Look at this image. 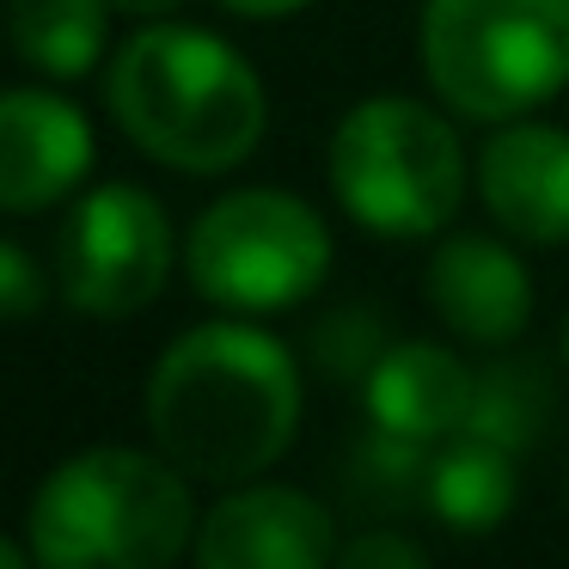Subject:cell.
Here are the masks:
<instances>
[{"mask_svg":"<svg viewBox=\"0 0 569 569\" xmlns=\"http://www.w3.org/2000/svg\"><path fill=\"white\" fill-rule=\"evenodd\" d=\"M148 429L184 478L251 483L300 429V368L258 325H197L148 373Z\"/></svg>","mask_w":569,"mask_h":569,"instance_id":"cell-1","label":"cell"},{"mask_svg":"<svg viewBox=\"0 0 569 569\" xmlns=\"http://www.w3.org/2000/svg\"><path fill=\"white\" fill-rule=\"evenodd\" d=\"M111 117L141 153L178 172H233L263 141V87L251 62L197 26H148L104 80Z\"/></svg>","mask_w":569,"mask_h":569,"instance_id":"cell-2","label":"cell"},{"mask_svg":"<svg viewBox=\"0 0 569 569\" xmlns=\"http://www.w3.org/2000/svg\"><path fill=\"white\" fill-rule=\"evenodd\" d=\"M197 539L190 483L172 459L87 447L31 496L26 545L38 569H172Z\"/></svg>","mask_w":569,"mask_h":569,"instance_id":"cell-3","label":"cell"},{"mask_svg":"<svg viewBox=\"0 0 569 569\" xmlns=\"http://www.w3.org/2000/svg\"><path fill=\"white\" fill-rule=\"evenodd\" d=\"M422 68L447 111L515 123L569 87V0H429Z\"/></svg>","mask_w":569,"mask_h":569,"instance_id":"cell-4","label":"cell"},{"mask_svg":"<svg viewBox=\"0 0 569 569\" xmlns=\"http://www.w3.org/2000/svg\"><path fill=\"white\" fill-rule=\"evenodd\" d=\"M331 190L368 233L422 239L453 221L466 153L441 111L417 99H361L331 136Z\"/></svg>","mask_w":569,"mask_h":569,"instance_id":"cell-5","label":"cell"},{"mask_svg":"<svg viewBox=\"0 0 569 569\" xmlns=\"http://www.w3.org/2000/svg\"><path fill=\"white\" fill-rule=\"evenodd\" d=\"M190 282L227 312H295L331 270V233L288 190H233L190 227Z\"/></svg>","mask_w":569,"mask_h":569,"instance_id":"cell-6","label":"cell"},{"mask_svg":"<svg viewBox=\"0 0 569 569\" xmlns=\"http://www.w3.org/2000/svg\"><path fill=\"white\" fill-rule=\"evenodd\" d=\"M172 221L136 184H104L62 227V288L87 319H129L166 288Z\"/></svg>","mask_w":569,"mask_h":569,"instance_id":"cell-7","label":"cell"},{"mask_svg":"<svg viewBox=\"0 0 569 569\" xmlns=\"http://www.w3.org/2000/svg\"><path fill=\"white\" fill-rule=\"evenodd\" d=\"M197 569H325L337 527L312 496L288 483H233L190 539Z\"/></svg>","mask_w":569,"mask_h":569,"instance_id":"cell-8","label":"cell"},{"mask_svg":"<svg viewBox=\"0 0 569 569\" xmlns=\"http://www.w3.org/2000/svg\"><path fill=\"white\" fill-rule=\"evenodd\" d=\"M92 172V129L56 92H0V214H38Z\"/></svg>","mask_w":569,"mask_h":569,"instance_id":"cell-9","label":"cell"},{"mask_svg":"<svg viewBox=\"0 0 569 569\" xmlns=\"http://www.w3.org/2000/svg\"><path fill=\"white\" fill-rule=\"evenodd\" d=\"M483 209L527 246L569 239V136L551 123H508L478 160Z\"/></svg>","mask_w":569,"mask_h":569,"instance_id":"cell-10","label":"cell"},{"mask_svg":"<svg viewBox=\"0 0 569 569\" xmlns=\"http://www.w3.org/2000/svg\"><path fill=\"white\" fill-rule=\"evenodd\" d=\"M429 307L471 343H508L532 319V276L508 246L459 233L429 258Z\"/></svg>","mask_w":569,"mask_h":569,"instance_id":"cell-11","label":"cell"},{"mask_svg":"<svg viewBox=\"0 0 569 569\" xmlns=\"http://www.w3.org/2000/svg\"><path fill=\"white\" fill-rule=\"evenodd\" d=\"M361 386H368V417L380 429L417 435V441H441V435L466 429L478 373L441 343H398L373 361V373Z\"/></svg>","mask_w":569,"mask_h":569,"instance_id":"cell-12","label":"cell"},{"mask_svg":"<svg viewBox=\"0 0 569 569\" xmlns=\"http://www.w3.org/2000/svg\"><path fill=\"white\" fill-rule=\"evenodd\" d=\"M13 50L50 80H80L104 62L111 0H13L7 13Z\"/></svg>","mask_w":569,"mask_h":569,"instance_id":"cell-13","label":"cell"},{"mask_svg":"<svg viewBox=\"0 0 569 569\" xmlns=\"http://www.w3.org/2000/svg\"><path fill=\"white\" fill-rule=\"evenodd\" d=\"M515 453L496 441H478V435L459 429L453 447L435 453V478H429V508L459 532H490L508 520L515 508Z\"/></svg>","mask_w":569,"mask_h":569,"instance_id":"cell-14","label":"cell"},{"mask_svg":"<svg viewBox=\"0 0 569 569\" xmlns=\"http://www.w3.org/2000/svg\"><path fill=\"white\" fill-rule=\"evenodd\" d=\"M429 478H435L429 441H417V435H392V429L373 422V435L349 453V466H343V496H349L356 515L392 520V515H405V508L429 502Z\"/></svg>","mask_w":569,"mask_h":569,"instance_id":"cell-15","label":"cell"},{"mask_svg":"<svg viewBox=\"0 0 569 569\" xmlns=\"http://www.w3.org/2000/svg\"><path fill=\"white\" fill-rule=\"evenodd\" d=\"M545 417H551V386H545V368L527 356H502L496 368L478 373L471 386V410H466V435L478 441H496L508 453H527L539 441Z\"/></svg>","mask_w":569,"mask_h":569,"instance_id":"cell-16","label":"cell"},{"mask_svg":"<svg viewBox=\"0 0 569 569\" xmlns=\"http://www.w3.org/2000/svg\"><path fill=\"white\" fill-rule=\"evenodd\" d=\"M386 349H392L386 343V319L373 307H337L312 325V361L331 380H368Z\"/></svg>","mask_w":569,"mask_h":569,"instance_id":"cell-17","label":"cell"},{"mask_svg":"<svg viewBox=\"0 0 569 569\" xmlns=\"http://www.w3.org/2000/svg\"><path fill=\"white\" fill-rule=\"evenodd\" d=\"M43 295H50V282H43L38 258H31L26 246H13V239H0V325L38 319Z\"/></svg>","mask_w":569,"mask_h":569,"instance_id":"cell-18","label":"cell"},{"mask_svg":"<svg viewBox=\"0 0 569 569\" xmlns=\"http://www.w3.org/2000/svg\"><path fill=\"white\" fill-rule=\"evenodd\" d=\"M337 569H429V557H422L417 539H405V532H356V539L337 551Z\"/></svg>","mask_w":569,"mask_h":569,"instance_id":"cell-19","label":"cell"},{"mask_svg":"<svg viewBox=\"0 0 569 569\" xmlns=\"http://www.w3.org/2000/svg\"><path fill=\"white\" fill-rule=\"evenodd\" d=\"M221 7L239 19H288V13H300L307 0H221Z\"/></svg>","mask_w":569,"mask_h":569,"instance_id":"cell-20","label":"cell"},{"mask_svg":"<svg viewBox=\"0 0 569 569\" xmlns=\"http://www.w3.org/2000/svg\"><path fill=\"white\" fill-rule=\"evenodd\" d=\"M117 13H136V19H160V13H172L178 0H111Z\"/></svg>","mask_w":569,"mask_h":569,"instance_id":"cell-21","label":"cell"},{"mask_svg":"<svg viewBox=\"0 0 569 569\" xmlns=\"http://www.w3.org/2000/svg\"><path fill=\"white\" fill-rule=\"evenodd\" d=\"M26 551H31V545H26ZM26 551H19V545L7 539V532H0V569H31V563H26Z\"/></svg>","mask_w":569,"mask_h":569,"instance_id":"cell-22","label":"cell"},{"mask_svg":"<svg viewBox=\"0 0 569 569\" xmlns=\"http://www.w3.org/2000/svg\"><path fill=\"white\" fill-rule=\"evenodd\" d=\"M563 361H569V319H563Z\"/></svg>","mask_w":569,"mask_h":569,"instance_id":"cell-23","label":"cell"}]
</instances>
